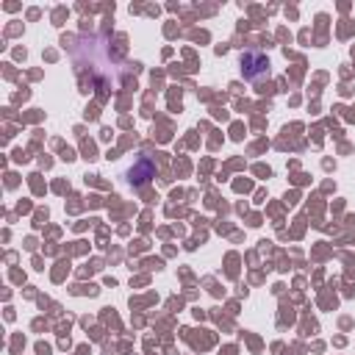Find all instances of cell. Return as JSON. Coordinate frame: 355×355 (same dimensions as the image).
<instances>
[{
  "instance_id": "1",
  "label": "cell",
  "mask_w": 355,
  "mask_h": 355,
  "mask_svg": "<svg viewBox=\"0 0 355 355\" xmlns=\"http://www.w3.org/2000/svg\"><path fill=\"white\" fill-rule=\"evenodd\" d=\"M153 175H155V161H153L150 155H144V153H141V155L133 161V166L128 169V175H125V178H128V183H130V186H144V183H150V178H153Z\"/></svg>"
}]
</instances>
